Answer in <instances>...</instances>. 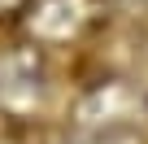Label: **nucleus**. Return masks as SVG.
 <instances>
[{
    "instance_id": "nucleus-1",
    "label": "nucleus",
    "mask_w": 148,
    "mask_h": 144,
    "mask_svg": "<svg viewBox=\"0 0 148 144\" xmlns=\"http://www.w3.org/2000/svg\"><path fill=\"white\" fill-rule=\"evenodd\" d=\"M100 18V0H26L22 9V26L31 39H79L83 31H92Z\"/></svg>"
},
{
    "instance_id": "nucleus-2",
    "label": "nucleus",
    "mask_w": 148,
    "mask_h": 144,
    "mask_svg": "<svg viewBox=\"0 0 148 144\" xmlns=\"http://www.w3.org/2000/svg\"><path fill=\"white\" fill-rule=\"evenodd\" d=\"M48 88L44 57L31 44H13L0 52V105L5 109H31Z\"/></svg>"
},
{
    "instance_id": "nucleus-3",
    "label": "nucleus",
    "mask_w": 148,
    "mask_h": 144,
    "mask_svg": "<svg viewBox=\"0 0 148 144\" xmlns=\"http://www.w3.org/2000/svg\"><path fill=\"white\" fill-rule=\"evenodd\" d=\"M26 5H22V0H0V13H22Z\"/></svg>"
}]
</instances>
